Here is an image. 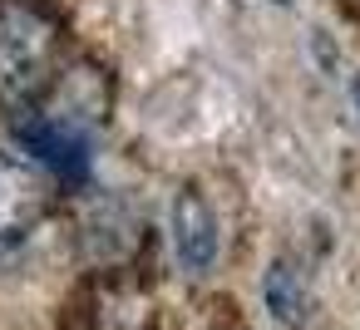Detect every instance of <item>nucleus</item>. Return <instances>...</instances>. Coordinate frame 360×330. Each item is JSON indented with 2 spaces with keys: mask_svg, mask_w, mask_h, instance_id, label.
<instances>
[{
  "mask_svg": "<svg viewBox=\"0 0 360 330\" xmlns=\"http://www.w3.org/2000/svg\"><path fill=\"white\" fill-rule=\"evenodd\" d=\"M217 246H222V232H217L212 202L198 187H178V197H173V251H178V266L188 276H207L217 266Z\"/></svg>",
  "mask_w": 360,
  "mask_h": 330,
  "instance_id": "nucleus-4",
  "label": "nucleus"
},
{
  "mask_svg": "<svg viewBox=\"0 0 360 330\" xmlns=\"http://www.w3.org/2000/svg\"><path fill=\"white\" fill-rule=\"evenodd\" d=\"M45 207H50L45 178L30 163L0 153V256H11L15 246L30 242V232L40 227Z\"/></svg>",
  "mask_w": 360,
  "mask_h": 330,
  "instance_id": "nucleus-3",
  "label": "nucleus"
},
{
  "mask_svg": "<svg viewBox=\"0 0 360 330\" xmlns=\"http://www.w3.org/2000/svg\"><path fill=\"white\" fill-rule=\"evenodd\" d=\"M60 74V25L35 0H0V104L30 109Z\"/></svg>",
  "mask_w": 360,
  "mask_h": 330,
  "instance_id": "nucleus-1",
  "label": "nucleus"
},
{
  "mask_svg": "<svg viewBox=\"0 0 360 330\" xmlns=\"http://www.w3.org/2000/svg\"><path fill=\"white\" fill-rule=\"evenodd\" d=\"M276 6H296V0H276Z\"/></svg>",
  "mask_w": 360,
  "mask_h": 330,
  "instance_id": "nucleus-6",
  "label": "nucleus"
},
{
  "mask_svg": "<svg viewBox=\"0 0 360 330\" xmlns=\"http://www.w3.org/2000/svg\"><path fill=\"white\" fill-rule=\"evenodd\" d=\"M262 296H266L271 320H281V325H291V330H301V325L311 320V276L301 271V261L276 256V261L266 266Z\"/></svg>",
  "mask_w": 360,
  "mask_h": 330,
  "instance_id": "nucleus-5",
  "label": "nucleus"
},
{
  "mask_svg": "<svg viewBox=\"0 0 360 330\" xmlns=\"http://www.w3.org/2000/svg\"><path fill=\"white\" fill-rule=\"evenodd\" d=\"M94 133H99V128H89V124L60 114V109H50V104H35L30 114L15 119V143H20L45 173L65 178V183L89 178V168H94Z\"/></svg>",
  "mask_w": 360,
  "mask_h": 330,
  "instance_id": "nucleus-2",
  "label": "nucleus"
}]
</instances>
